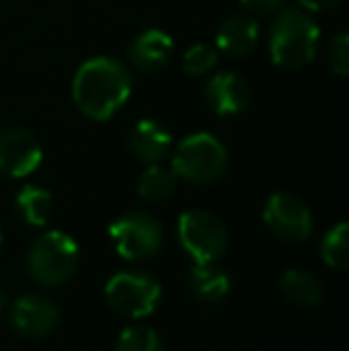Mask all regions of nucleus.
Instances as JSON below:
<instances>
[{
    "label": "nucleus",
    "mask_w": 349,
    "mask_h": 351,
    "mask_svg": "<svg viewBox=\"0 0 349 351\" xmlns=\"http://www.w3.org/2000/svg\"><path fill=\"white\" fill-rule=\"evenodd\" d=\"M132 74L115 58H91L72 79V101L93 122H106L130 101Z\"/></svg>",
    "instance_id": "1"
},
{
    "label": "nucleus",
    "mask_w": 349,
    "mask_h": 351,
    "mask_svg": "<svg viewBox=\"0 0 349 351\" xmlns=\"http://www.w3.org/2000/svg\"><path fill=\"white\" fill-rule=\"evenodd\" d=\"M321 29L311 12L302 8H287L275 12L273 27L268 34L270 60L285 70L306 67L316 58Z\"/></svg>",
    "instance_id": "2"
},
{
    "label": "nucleus",
    "mask_w": 349,
    "mask_h": 351,
    "mask_svg": "<svg viewBox=\"0 0 349 351\" xmlns=\"http://www.w3.org/2000/svg\"><path fill=\"white\" fill-rule=\"evenodd\" d=\"M27 268L36 285L60 287L80 268V246L65 232H43L29 249Z\"/></svg>",
    "instance_id": "3"
},
{
    "label": "nucleus",
    "mask_w": 349,
    "mask_h": 351,
    "mask_svg": "<svg viewBox=\"0 0 349 351\" xmlns=\"http://www.w3.org/2000/svg\"><path fill=\"white\" fill-rule=\"evenodd\" d=\"M228 170V151L208 132H196L177 143L173 153L175 177L191 184H210Z\"/></svg>",
    "instance_id": "4"
},
{
    "label": "nucleus",
    "mask_w": 349,
    "mask_h": 351,
    "mask_svg": "<svg viewBox=\"0 0 349 351\" xmlns=\"http://www.w3.org/2000/svg\"><path fill=\"white\" fill-rule=\"evenodd\" d=\"M160 289L158 280L151 278L149 273L139 270H122L112 275L106 285V299L112 311L127 318H146L156 311L160 304Z\"/></svg>",
    "instance_id": "5"
},
{
    "label": "nucleus",
    "mask_w": 349,
    "mask_h": 351,
    "mask_svg": "<svg viewBox=\"0 0 349 351\" xmlns=\"http://www.w3.org/2000/svg\"><path fill=\"white\" fill-rule=\"evenodd\" d=\"M177 234L184 251L196 261H218L228 249V227L218 215L208 210H184L177 222Z\"/></svg>",
    "instance_id": "6"
},
{
    "label": "nucleus",
    "mask_w": 349,
    "mask_h": 351,
    "mask_svg": "<svg viewBox=\"0 0 349 351\" xmlns=\"http://www.w3.org/2000/svg\"><path fill=\"white\" fill-rule=\"evenodd\" d=\"M110 239L122 258L144 261L156 256L163 246V227L151 213L132 210L110 225Z\"/></svg>",
    "instance_id": "7"
},
{
    "label": "nucleus",
    "mask_w": 349,
    "mask_h": 351,
    "mask_svg": "<svg viewBox=\"0 0 349 351\" xmlns=\"http://www.w3.org/2000/svg\"><path fill=\"white\" fill-rule=\"evenodd\" d=\"M263 222L285 241H304L313 232V215L299 196L278 191L265 201Z\"/></svg>",
    "instance_id": "8"
},
{
    "label": "nucleus",
    "mask_w": 349,
    "mask_h": 351,
    "mask_svg": "<svg viewBox=\"0 0 349 351\" xmlns=\"http://www.w3.org/2000/svg\"><path fill=\"white\" fill-rule=\"evenodd\" d=\"M43 148L32 132L22 127L0 130V175L27 177L41 165Z\"/></svg>",
    "instance_id": "9"
},
{
    "label": "nucleus",
    "mask_w": 349,
    "mask_h": 351,
    "mask_svg": "<svg viewBox=\"0 0 349 351\" xmlns=\"http://www.w3.org/2000/svg\"><path fill=\"white\" fill-rule=\"evenodd\" d=\"M58 323H60V308L46 296L24 294L10 306V325L22 337H48L58 328Z\"/></svg>",
    "instance_id": "10"
},
{
    "label": "nucleus",
    "mask_w": 349,
    "mask_h": 351,
    "mask_svg": "<svg viewBox=\"0 0 349 351\" xmlns=\"http://www.w3.org/2000/svg\"><path fill=\"white\" fill-rule=\"evenodd\" d=\"M204 98L213 112L223 117L239 115L252 103V86L237 72H218L206 82Z\"/></svg>",
    "instance_id": "11"
},
{
    "label": "nucleus",
    "mask_w": 349,
    "mask_h": 351,
    "mask_svg": "<svg viewBox=\"0 0 349 351\" xmlns=\"http://www.w3.org/2000/svg\"><path fill=\"white\" fill-rule=\"evenodd\" d=\"M173 51H175V43L170 34L160 32V29H146L144 34H139L132 41L127 56H130V62L139 72L154 74L170 65Z\"/></svg>",
    "instance_id": "12"
},
{
    "label": "nucleus",
    "mask_w": 349,
    "mask_h": 351,
    "mask_svg": "<svg viewBox=\"0 0 349 351\" xmlns=\"http://www.w3.org/2000/svg\"><path fill=\"white\" fill-rule=\"evenodd\" d=\"M258 22L252 14H234L220 24L215 34V51L228 58H247L258 46Z\"/></svg>",
    "instance_id": "13"
},
{
    "label": "nucleus",
    "mask_w": 349,
    "mask_h": 351,
    "mask_svg": "<svg viewBox=\"0 0 349 351\" xmlns=\"http://www.w3.org/2000/svg\"><path fill=\"white\" fill-rule=\"evenodd\" d=\"M130 151L134 153L136 160L154 165L173 151V134L168 127L156 120H139L130 132Z\"/></svg>",
    "instance_id": "14"
},
{
    "label": "nucleus",
    "mask_w": 349,
    "mask_h": 351,
    "mask_svg": "<svg viewBox=\"0 0 349 351\" xmlns=\"http://www.w3.org/2000/svg\"><path fill=\"white\" fill-rule=\"evenodd\" d=\"M186 289L191 299L201 304H220L230 294V275L220 265H215V261L194 263L186 275Z\"/></svg>",
    "instance_id": "15"
},
{
    "label": "nucleus",
    "mask_w": 349,
    "mask_h": 351,
    "mask_svg": "<svg viewBox=\"0 0 349 351\" xmlns=\"http://www.w3.org/2000/svg\"><path fill=\"white\" fill-rule=\"evenodd\" d=\"M280 289H282L285 299L292 301V304L299 306H316L323 296V287L321 280L313 273H306V270H287L280 280Z\"/></svg>",
    "instance_id": "16"
},
{
    "label": "nucleus",
    "mask_w": 349,
    "mask_h": 351,
    "mask_svg": "<svg viewBox=\"0 0 349 351\" xmlns=\"http://www.w3.org/2000/svg\"><path fill=\"white\" fill-rule=\"evenodd\" d=\"M14 208H17V215L22 217L24 222H29V225H34V227H43L48 222V217H51L53 196L48 189L29 184L17 191Z\"/></svg>",
    "instance_id": "17"
},
{
    "label": "nucleus",
    "mask_w": 349,
    "mask_h": 351,
    "mask_svg": "<svg viewBox=\"0 0 349 351\" xmlns=\"http://www.w3.org/2000/svg\"><path fill=\"white\" fill-rule=\"evenodd\" d=\"M175 172L160 167L158 162L149 165L144 170V175L139 177V184H136V191L144 201L149 204H163L173 196L175 191Z\"/></svg>",
    "instance_id": "18"
},
{
    "label": "nucleus",
    "mask_w": 349,
    "mask_h": 351,
    "mask_svg": "<svg viewBox=\"0 0 349 351\" xmlns=\"http://www.w3.org/2000/svg\"><path fill=\"white\" fill-rule=\"evenodd\" d=\"M321 256L330 268L347 270L349 265V225L347 222H337L321 241Z\"/></svg>",
    "instance_id": "19"
},
{
    "label": "nucleus",
    "mask_w": 349,
    "mask_h": 351,
    "mask_svg": "<svg viewBox=\"0 0 349 351\" xmlns=\"http://www.w3.org/2000/svg\"><path fill=\"white\" fill-rule=\"evenodd\" d=\"M115 351H165L163 339L149 325H132L120 332Z\"/></svg>",
    "instance_id": "20"
},
{
    "label": "nucleus",
    "mask_w": 349,
    "mask_h": 351,
    "mask_svg": "<svg viewBox=\"0 0 349 351\" xmlns=\"http://www.w3.org/2000/svg\"><path fill=\"white\" fill-rule=\"evenodd\" d=\"M218 56L215 46H206V43H194L184 51L182 56V70L189 77H204V74L213 72L218 65Z\"/></svg>",
    "instance_id": "21"
},
{
    "label": "nucleus",
    "mask_w": 349,
    "mask_h": 351,
    "mask_svg": "<svg viewBox=\"0 0 349 351\" xmlns=\"http://www.w3.org/2000/svg\"><path fill=\"white\" fill-rule=\"evenodd\" d=\"M328 65L337 77L349 74V34L340 32L337 36H333L330 46H328Z\"/></svg>",
    "instance_id": "22"
},
{
    "label": "nucleus",
    "mask_w": 349,
    "mask_h": 351,
    "mask_svg": "<svg viewBox=\"0 0 349 351\" xmlns=\"http://www.w3.org/2000/svg\"><path fill=\"white\" fill-rule=\"evenodd\" d=\"M239 3L254 17H270L285 8V0H239Z\"/></svg>",
    "instance_id": "23"
},
{
    "label": "nucleus",
    "mask_w": 349,
    "mask_h": 351,
    "mask_svg": "<svg viewBox=\"0 0 349 351\" xmlns=\"http://www.w3.org/2000/svg\"><path fill=\"white\" fill-rule=\"evenodd\" d=\"M299 8L306 10V12H326L330 8H337L342 0H297Z\"/></svg>",
    "instance_id": "24"
},
{
    "label": "nucleus",
    "mask_w": 349,
    "mask_h": 351,
    "mask_svg": "<svg viewBox=\"0 0 349 351\" xmlns=\"http://www.w3.org/2000/svg\"><path fill=\"white\" fill-rule=\"evenodd\" d=\"M5 306H8V291H5L3 287H0V311H3Z\"/></svg>",
    "instance_id": "25"
},
{
    "label": "nucleus",
    "mask_w": 349,
    "mask_h": 351,
    "mask_svg": "<svg viewBox=\"0 0 349 351\" xmlns=\"http://www.w3.org/2000/svg\"><path fill=\"white\" fill-rule=\"evenodd\" d=\"M0 249H3V232H0Z\"/></svg>",
    "instance_id": "26"
}]
</instances>
